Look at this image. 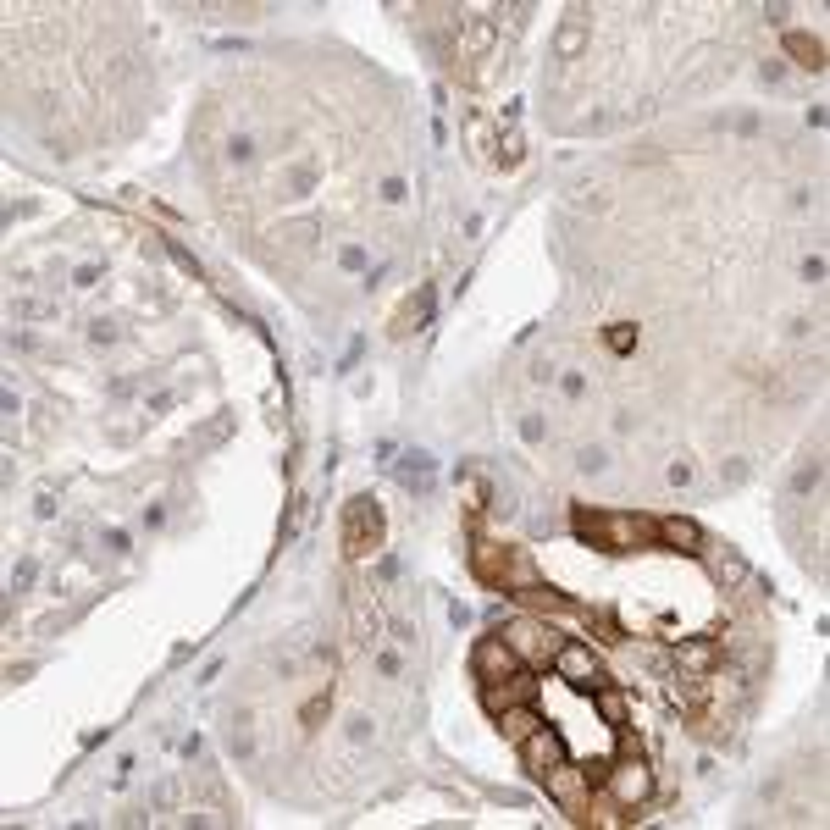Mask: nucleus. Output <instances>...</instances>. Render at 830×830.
Instances as JSON below:
<instances>
[{"instance_id":"5701e85b","label":"nucleus","mask_w":830,"mask_h":830,"mask_svg":"<svg viewBox=\"0 0 830 830\" xmlns=\"http://www.w3.org/2000/svg\"><path fill=\"white\" fill-rule=\"evenodd\" d=\"M465 150H471L476 161H493L498 139H493V128H487L482 117H465Z\"/></svg>"},{"instance_id":"f704fd0d","label":"nucleus","mask_w":830,"mask_h":830,"mask_svg":"<svg viewBox=\"0 0 830 830\" xmlns=\"http://www.w3.org/2000/svg\"><path fill=\"white\" fill-rule=\"evenodd\" d=\"M28 581H34V559H23V565H17V576H12V587H28Z\"/></svg>"},{"instance_id":"bb28decb","label":"nucleus","mask_w":830,"mask_h":830,"mask_svg":"<svg viewBox=\"0 0 830 830\" xmlns=\"http://www.w3.org/2000/svg\"><path fill=\"white\" fill-rule=\"evenodd\" d=\"M521 438H526V443H543V438H548L543 415H526V421H521Z\"/></svg>"},{"instance_id":"a878e982","label":"nucleus","mask_w":830,"mask_h":830,"mask_svg":"<svg viewBox=\"0 0 830 830\" xmlns=\"http://www.w3.org/2000/svg\"><path fill=\"white\" fill-rule=\"evenodd\" d=\"M332 709V698H327V692H321V698H310L305 703V714H299V720H305V731H316V725H321V714H327Z\"/></svg>"},{"instance_id":"473e14b6","label":"nucleus","mask_w":830,"mask_h":830,"mask_svg":"<svg viewBox=\"0 0 830 830\" xmlns=\"http://www.w3.org/2000/svg\"><path fill=\"white\" fill-rule=\"evenodd\" d=\"M559 388H565V393H570V399H576V393H581V388H587V377H581V371H570V377H565V382H559Z\"/></svg>"},{"instance_id":"1a4fd4ad","label":"nucleus","mask_w":830,"mask_h":830,"mask_svg":"<svg viewBox=\"0 0 830 830\" xmlns=\"http://www.w3.org/2000/svg\"><path fill=\"white\" fill-rule=\"evenodd\" d=\"M510 554H515V548L493 543V537H476V543H471L476 581H487V587H498V593H504V581H510Z\"/></svg>"},{"instance_id":"72a5a7b5","label":"nucleus","mask_w":830,"mask_h":830,"mask_svg":"<svg viewBox=\"0 0 830 830\" xmlns=\"http://www.w3.org/2000/svg\"><path fill=\"white\" fill-rule=\"evenodd\" d=\"M100 283V266H78V288H95Z\"/></svg>"},{"instance_id":"2f4dec72","label":"nucleus","mask_w":830,"mask_h":830,"mask_svg":"<svg viewBox=\"0 0 830 830\" xmlns=\"http://www.w3.org/2000/svg\"><path fill=\"white\" fill-rule=\"evenodd\" d=\"M89 338H95V344H117V327H111V321H95V332H89Z\"/></svg>"},{"instance_id":"2eb2a0df","label":"nucleus","mask_w":830,"mask_h":830,"mask_svg":"<svg viewBox=\"0 0 830 830\" xmlns=\"http://www.w3.org/2000/svg\"><path fill=\"white\" fill-rule=\"evenodd\" d=\"M659 543L676 548V554H703V526L687 521V515H670V521H659Z\"/></svg>"},{"instance_id":"c85d7f7f","label":"nucleus","mask_w":830,"mask_h":830,"mask_svg":"<svg viewBox=\"0 0 830 830\" xmlns=\"http://www.w3.org/2000/svg\"><path fill=\"white\" fill-rule=\"evenodd\" d=\"M338 261H344L349 272H360V266H366V249H360V244H349V249H338Z\"/></svg>"},{"instance_id":"7c9ffc66","label":"nucleus","mask_w":830,"mask_h":830,"mask_svg":"<svg viewBox=\"0 0 830 830\" xmlns=\"http://www.w3.org/2000/svg\"><path fill=\"white\" fill-rule=\"evenodd\" d=\"M377 670H382V676H399L404 659H399V653H377Z\"/></svg>"},{"instance_id":"39448f33","label":"nucleus","mask_w":830,"mask_h":830,"mask_svg":"<svg viewBox=\"0 0 830 830\" xmlns=\"http://www.w3.org/2000/svg\"><path fill=\"white\" fill-rule=\"evenodd\" d=\"M554 676L565 681L570 692H593V687H604V664H598V653L587 648V642H559L554 648Z\"/></svg>"},{"instance_id":"ddd939ff","label":"nucleus","mask_w":830,"mask_h":830,"mask_svg":"<svg viewBox=\"0 0 830 830\" xmlns=\"http://www.w3.org/2000/svg\"><path fill=\"white\" fill-rule=\"evenodd\" d=\"M676 664L692 670V676H709L720 664V637H692V642H676Z\"/></svg>"},{"instance_id":"7ed1b4c3","label":"nucleus","mask_w":830,"mask_h":830,"mask_svg":"<svg viewBox=\"0 0 830 830\" xmlns=\"http://www.w3.org/2000/svg\"><path fill=\"white\" fill-rule=\"evenodd\" d=\"M543 786L570 819H593V775H587V764H554L543 775Z\"/></svg>"},{"instance_id":"c9c22d12","label":"nucleus","mask_w":830,"mask_h":830,"mask_svg":"<svg viewBox=\"0 0 830 830\" xmlns=\"http://www.w3.org/2000/svg\"><path fill=\"white\" fill-rule=\"evenodd\" d=\"M803 277H808V283H819V277H825V261H819V255H814V261H803Z\"/></svg>"},{"instance_id":"412c9836","label":"nucleus","mask_w":830,"mask_h":830,"mask_svg":"<svg viewBox=\"0 0 830 830\" xmlns=\"http://www.w3.org/2000/svg\"><path fill=\"white\" fill-rule=\"evenodd\" d=\"M399 482L410 487V493H432V454H421V449H410V454H404Z\"/></svg>"},{"instance_id":"6ab92c4d","label":"nucleus","mask_w":830,"mask_h":830,"mask_svg":"<svg viewBox=\"0 0 830 830\" xmlns=\"http://www.w3.org/2000/svg\"><path fill=\"white\" fill-rule=\"evenodd\" d=\"M786 56H797V67H808V72H825V45L814 34H803V28L786 34Z\"/></svg>"},{"instance_id":"4be33fe9","label":"nucleus","mask_w":830,"mask_h":830,"mask_svg":"<svg viewBox=\"0 0 830 830\" xmlns=\"http://www.w3.org/2000/svg\"><path fill=\"white\" fill-rule=\"evenodd\" d=\"M709 565H714V581H720V587H742V581H747V559L736 554V548H720Z\"/></svg>"},{"instance_id":"9b49d317","label":"nucleus","mask_w":830,"mask_h":830,"mask_svg":"<svg viewBox=\"0 0 830 830\" xmlns=\"http://www.w3.org/2000/svg\"><path fill=\"white\" fill-rule=\"evenodd\" d=\"M487 50H493V17H471L460 28V78L465 83H476L471 61H487Z\"/></svg>"},{"instance_id":"c756f323","label":"nucleus","mask_w":830,"mask_h":830,"mask_svg":"<svg viewBox=\"0 0 830 830\" xmlns=\"http://www.w3.org/2000/svg\"><path fill=\"white\" fill-rule=\"evenodd\" d=\"M404 194H410V189H404V178H388V183H382V200H388V205H399Z\"/></svg>"},{"instance_id":"423d86ee","label":"nucleus","mask_w":830,"mask_h":830,"mask_svg":"<svg viewBox=\"0 0 830 830\" xmlns=\"http://www.w3.org/2000/svg\"><path fill=\"white\" fill-rule=\"evenodd\" d=\"M515 670H521V659H515V648H510L504 637H498V631H493V637H482V642L471 648V676L482 681V687H487V681L515 676Z\"/></svg>"},{"instance_id":"f3484780","label":"nucleus","mask_w":830,"mask_h":830,"mask_svg":"<svg viewBox=\"0 0 830 830\" xmlns=\"http://www.w3.org/2000/svg\"><path fill=\"white\" fill-rule=\"evenodd\" d=\"M349 620H355V637L366 642V648L382 637V615H377V604H366V593H360V587L349 593Z\"/></svg>"},{"instance_id":"b1692460","label":"nucleus","mask_w":830,"mask_h":830,"mask_svg":"<svg viewBox=\"0 0 830 830\" xmlns=\"http://www.w3.org/2000/svg\"><path fill=\"white\" fill-rule=\"evenodd\" d=\"M604 338H609V349H615V355H631V349H637V327H631V321H615Z\"/></svg>"},{"instance_id":"aec40b11","label":"nucleus","mask_w":830,"mask_h":830,"mask_svg":"<svg viewBox=\"0 0 830 830\" xmlns=\"http://www.w3.org/2000/svg\"><path fill=\"white\" fill-rule=\"evenodd\" d=\"M593 703H598V714H604V725H615V731H626V720H631V698L620 687H593Z\"/></svg>"},{"instance_id":"cd10ccee","label":"nucleus","mask_w":830,"mask_h":830,"mask_svg":"<svg viewBox=\"0 0 830 830\" xmlns=\"http://www.w3.org/2000/svg\"><path fill=\"white\" fill-rule=\"evenodd\" d=\"M576 465H581L587 476H593V471H604V465H609V454H604V449H581V460H576Z\"/></svg>"},{"instance_id":"f03ea898","label":"nucleus","mask_w":830,"mask_h":830,"mask_svg":"<svg viewBox=\"0 0 830 830\" xmlns=\"http://www.w3.org/2000/svg\"><path fill=\"white\" fill-rule=\"evenodd\" d=\"M382 548V504L371 493L344 504V554L349 559H371Z\"/></svg>"},{"instance_id":"a211bd4d","label":"nucleus","mask_w":830,"mask_h":830,"mask_svg":"<svg viewBox=\"0 0 830 830\" xmlns=\"http://www.w3.org/2000/svg\"><path fill=\"white\" fill-rule=\"evenodd\" d=\"M581 50H587V17L570 12V17H565V28L554 34V56H559V61H576Z\"/></svg>"},{"instance_id":"6e6552de","label":"nucleus","mask_w":830,"mask_h":830,"mask_svg":"<svg viewBox=\"0 0 830 830\" xmlns=\"http://www.w3.org/2000/svg\"><path fill=\"white\" fill-rule=\"evenodd\" d=\"M554 764H565V736H559L554 725H537V731L521 742V770L543 781V775L554 770Z\"/></svg>"},{"instance_id":"9d476101","label":"nucleus","mask_w":830,"mask_h":830,"mask_svg":"<svg viewBox=\"0 0 830 830\" xmlns=\"http://www.w3.org/2000/svg\"><path fill=\"white\" fill-rule=\"evenodd\" d=\"M532 698H537V676H526V670H515V676L487 681V687H482L487 714H504V709H515V703H532Z\"/></svg>"},{"instance_id":"f257e3e1","label":"nucleus","mask_w":830,"mask_h":830,"mask_svg":"<svg viewBox=\"0 0 830 830\" xmlns=\"http://www.w3.org/2000/svg\"><path fill=\"white\" fill-rule=\"evenodd\" d=\"M570 532L581 543L604 548V554H637V548L659 543V521L653 515H631V510H576L570 515Z\"/></svg>"},{"instance_id":"393cba45","label":"nucleus","mask_w":830,"mask_h":830,"mask_svg":"<svg viewBox=\"0 0 830 830\" xmlns=\"http://www.w3.org/2000/svg\"><path fill=\"white\" fill-rule=\"evenodd\" d=\"M819 476H825V465H819V460L797 465V476H792V493H808V487H819Z\"/></svg>"},{"instance_id":"20e7f679","label":"nucleus","mask_w":830,"mask_h":830,"mask_svg":"<svg viewBox=\"0 0 830 830\" xmlns=\"http://www.w3.org/2000/svg\"><path fill=\"white\" fill-rule=\"evenodd\" d=\"M604 786H609V797H615L620 808H642V803L653 797V770H648V759H642V753H620V759L604 770Z\"/></svg>"},{"instance_id":"f8f14e48","label":"nucleus","mask_w":830,"mask_h":830,"mask_svg":"<svg viewBox=\"0 0 830 830\" xmlns=\"http://www.w3.org/2000/svg\"><path fill=\"white\" fill-rule=\"evenodd\" d=\"M432 321V288L421 283L410 299H404L399 310H393V321H388V338H410V332H421Z\"/></svg>"},{"instance_id":"dca6fc26","label":"nucleus","mask_w":830,"mask_h":830,"mask_svg":"<svg viewBox=\"0 0 830 830\" xmlns=\"http://www.w3.org/2000/svg\"><path fill=\"white\" fill-rule=\"evenodd\" d=\"M493 720H498V736H504V742H515V747H521V742H526V736H532V731H537V725H543V714H537V709H532V703H515V709H504V714H493Z\"/></svg>"},{"instance_id":"4468645a","label":"nucleus","mask_w":830,"mask_h":830,"mask_svg":"<svg viewBox=\"0 0 830 830\" xmlns=\"http://www.w3.org/2000/svg\"><path fill=\"white\" fill-rule=\"evenodd\" d=\"M664 698H670V709H681V714H698L703 703H709V681L703 676H676V681H664Z\"/></svg>"},{"instance_id":"0eeeda50","label":"nucleus","mask_w":830,"mask_h":830,"mask_svg":"<svg viewBox=\"0 0 830 830\" xmlns=\"http://www.w3.org/2000/svg\"><path fill=\"white\" fill-rule=\"evenodd\" d=\"M498 637H504V642H510V648H515V659H532V664H548V659H554V648H559V642H554V631H548V626H537V620H510V626H504V631H498Z\"/></svg>"}]
</instances>
